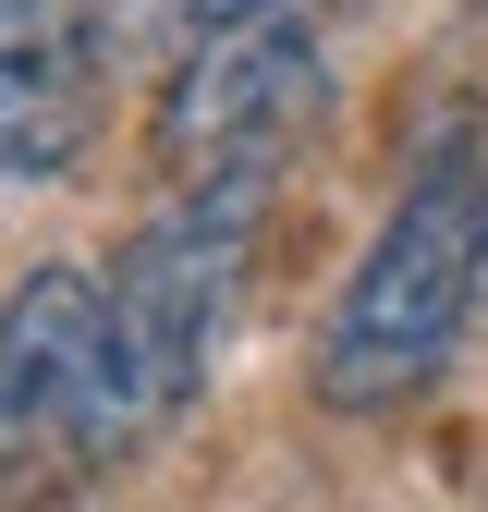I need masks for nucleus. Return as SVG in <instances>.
<instances>
[{"label": "nucleus", "instance_id": "f257e3e1", "mask_svg": "<svg viewBox=\"0 0 488 512\" xmlns=\"http://www.w3.org/2000/svg\"><path fill=\"white\" fill-rule=\"evenodd\" d=\"M488 293V171L440 147L379 244L354 256V281L318 330V403L330 415H403L415 391H440V366L464 354V317Z\"/></svg>", "mask_w": 488, "mask_h": 512}, {"label": "nucleus", "instance_id": "f03ea898", "mask_svg": "<svg viewBox=\"0 0 488 512\" xmlns=\"http://www.w3.org/2000/svg\"><path fill=\"white\" fill-rule=\"evenodd\" d=\"M147 439L98 269H25L0 293V500H61Z\"/></svg>", "mask_w": 488, "mask_h": 512}, {"label": "nucleus", "instance_id": "7ed1b4c3", "mask_svg": "<svg viewBox=\"0 0 488 512\" xmlns=\"http://www.w3.org/2000/svg\"><path fill=\"white\" fill-rule=\"evenodd\" d=\"M257 220H269L257 183H196V196H171L135 232L122 269H98L110 281V342H122V378H135V415L147 427H171L183 403L208 391V354H220L232 305H244Z\"/></svg>", "mask_w": 488, "mask_h": 512}, {"label": "nucleus", "instance_id": "20e7f679", "mask_svg": "<svg viewBox=\"0 0 488 512\" xmlns=\"http://www.w3.org/2000/svg\"><path fill=\"white\" fill-rule=\"evenodd\" d=\"M342 74L330 37H208L159 74V183L196 196V183H269L330 135Z\"/></svg>", "mask_w": 488, "mask_h": 512}, {"label": "nucleus", "instance_id": "39448f33", "mask_svg": "<svg viewBox=\"0 0 488 512\" xmlns=\"http://www.w3.org/2000/svg\"><path fill=\"white\" fill-rule=\"evenodd\" d=\"M110 61L74 0H0V183H61L98 147Z\"/></svg>", "mask_w": 488, "mask_h": 512}, {"label": "nucleus", "instance_id": "423d86ee", "mask_svg": "<svg viewBox=\"0 0 488 512\" xmlns=\"http://www.w3.org/2000/svg\"><path fill=\"white\" fill-rule=\"evenodd\" d=\"M110 74H171L208 37H330L342 0H74Z\"/></svg>", "mask_w": 488, "mask_h": 512}]
</instances>
